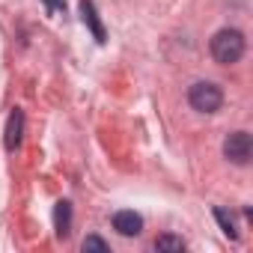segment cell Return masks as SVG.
Masks as SVG:
<instances>
[{"instance_id":"obj_2","label":"cell","mask_w":253,"mask_h":253,"mask_svg":"<svg viewBox=\"0 0 253 253\" xmlns=\"http://www.w3.org/2000/svg\"><path fill=\"white\" fill-rule=\"evenodd\" d=\"M188 101H191V107H194L197 113H214V110H220V104H223V92H220V86L211 84V81H197V84L188 89Z\"/></svg>"},{"instance_id":"obj_10","label":"cell","mask_w":253,"mask_h":253,"mask_svg":"<svg viewBox=\"0 0 253 253\" xmlns=\"http://www.w3.org/2000/svg\"><path fill=\"white\" fill-rule=\"evenodd\" d=\"M81 247H84V253H89V250H98V253H107V241H104V238H98V235H86Z\"/></svg>"},{"instance_id":"obj_8","label":"cell","mask_w":253,"mask_h":253,"mask_svg":"<svg viewBox=\"0 0 253 253\" xmlns=\"http://www.w3.org/2000/svg\"><path fill=\"white\" fill-rule=\"evenodd\" d=\"M155 250H161V253H182L185 241L179 235H158L155 238Z\"/></svg>"},{"instance_id":"obj_6","label":"cell","mask_w":253,"mask_h":253,"mask_svg":"<svg viewBox=\"0 0 253 253\" xmlns=\"http://www.w3.org/2000/svg\"><path fill=\"white\" fill-rule=\"evenodd\" d=\"M21 134H24V113L15 107L9 113V119H6V134H3V143H6L9 152H15L21 146Z\"/></svg>"},{"instance_id":"obj_4","label":"cell","mask_w":253,"mask_h":253,"mask_svg":"<svg viewBox=\"0 0 253 253\" xmlns=\"http://www.w3.org/2000/svg\"><path fill=\"white\" fill-rule=\"evenodd\" d=\"M113 229H116L119 235H125V238L140 235V232H143V217H140L137 211H131V209H122V211L113 214Z\"/></svg>"},{"instance_id":"obj_1","label":"cell","mask_w":253,"mask_h":253,"mask_svg":"<svg viewBox=\"0 0 253 253\" xmlns=\"http://www.w3.org/2000/svg\"><path fill=\"white\" fill-rule=\"evenodd\" d=\"M211 57H214V63H220V66L238 63V60L244 57V33H241V30H232V27L217 30L214 39H211Z\"/></svg>"},{"instance_id":"obj_5","label":"cell","mask_w":253,"mask_h":253,"mask_svg":"<svg viewBox=\"0 0 253 253\" xmlns=\"http://www.w3.org/2000/svg\"><path fill=\"white\" fill-rule=\"evenodd\" d=\"M81 21L89 27V33H92V39H95L98 45L107 39L104 24H101V18H98V12H95V3H92V0H81Z\"/></svg>"},{"instance_id":"obj_7","label":"cell","mask_w":253,"mask_h":253,"mask_svg":"<svg viewBox=\"0 0 253 253\" xmlns=\"http://www.w3.org/2000/svg\"><path fill=\"white\" fill-rule=\"evenodd\" d=\"M54 226H57L60 238H69V232H72V203L69 200H60L54 206Z\"/></svg>"},{"instance_id":"obj_3","label":"cell","mask_w":253,"mask_h":253,"mask_svg":"<svg viewBox=\"0 0 253 253\" xmlns=\"http://www.w3.org/2000/svg\"><path fill=\"white\" fill-rule=\"evenodd\" d=\"M250 152H253V143L247 131H232L223 137V158H229L232 164H247Z\"/></svg>"},{"instance_id":"obj_11","label":"cell","mask_w":253,"mask_h":253,"mask_svg":"<svg viewBox=\"0 0 253 253\" xmlns=\"http://www.w3.org/2000/svg\"><path fill=\"white\" fill-rule=\"evenodd\" d=\"M42 3H45L48 15H57V12H63V9H66V0H42Z\"/></svg>"},{"instance_id":"obj_9","label":"cell","mask_w":253,"mask_h":253,"mask_svg":"<svg viewBox=\"0 0 253 253\" xmlns=\"http://www.w3.org/2000/svg\"><path fill=\"white\" fill-rule=\"evenodd\" d=\"M214 217H217V223H220L223 235L235 241V238H238V229H235V220L229 217V211H226V209H214Z\"/></svg>"}]
</instances>
